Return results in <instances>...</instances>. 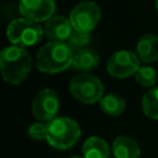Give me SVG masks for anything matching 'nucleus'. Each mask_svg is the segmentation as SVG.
I'll return each instance as SVG.
<instances>
[{"label": "nucleus", "mask_w": 158, "mask_h": 158, "mask_svg": "<svg viewBox=\"0 0 158 158\" xmlns=\"http://www.w3.org/2000/svg\"><path fill=\"white\" fill-rule=\"evenodd\" d=\"M0 69L6 83L17 85L27 79L32 69V59L30 53L19 46H9L1 51Z\"/></svg>", "instance_id": "1"}, {"label": "nucleus", "mask_w": 158, "mask_h": 158, "mask_svg": "<svg viewBox=\"0 0 158 158\" xmlns=\"http://www.w3.org/2000/svg\"><path fill=\"white\" fill-rule=\"evenodd\" d=\"M74 53L65 42L51 41L37 53L36 65L40 72L54 74L65 70L73 63Z\"/></svg>", "instance_id": "2"}, {"label": "nucleus", "mask_w": 158, "mask_h": 158, "mask_svg": "<svg viewBox=\"0 0 158 158\" xmlns=\"http://www.w3.org/2000/svg\"><path fill=\"white\" fill-rule=\"evenodd\" d=\"M47 142L56 149H68L73 147L81 136L80 126L73 118L65 116H57L47 122Z\"/></svg>", "instance_id": "3"}, {"label": "nucleus", "mask_w": 158, "mask_h": 158, "mask_svg": "<svg viewBox=\"0 0 158 158\" xmlns=\"http://www.w3.org/2000/svg\"><path fill=\"white\" fill-rule=\"evenodd\" d=\"M44 35V30L38 22L21 17L12 20L6 28V37L14 46L30 47L38 43Z\"/></svg>", "instance_id": "4"}, {"label": "nucleus", "mask_w": 158, "mask_h": 158, "mask_svg": "<svg viewBox=\"0 0 158 158\" xmlns=\"http://www.w3.org/2000/svg\"><path fill=\"white\" fill-rule=\"evenodd\" d=\"M70 94L83 104H95L104 96V85L99 78L90 73L75 75L69 84Z\"/></svg>", "instance_id": "5"}, {"label": "nucleus", "mask_w": 158, "mask_h": 158, "mask_svg": "<svg viewBox=\"0 0 158 158\" xmlns=\"http://www.w3.org/2000/svg\"><path fill=\"white\" fill-rule=\"evenodd\" d=\"M59 98L57 93L49 88L41 89L32 101L33 116L42 122H49L57 117L59 111Z\"/></svg>", "instance_id": "6"}, {"label": "nucleus", "mask_w": 158, "mask_h": 158, "mask_svg": "<svg viewBox=\"0 0 158 158\" xmlns=\"http://www.w3.org/2000/svg\"><path fill=\"white\" fill-rule=\"evenodd\" d=\"M69 20L74 30L90 32L100 20V9L94 1H81L74 6Z\"/></svg>", "instance_id": "7"}, {"label": "nucleus", "mask_w": 158, "mask_h": 158, "mask_svg": "<svg viewBox=\"0 0 158 158\" xmlns=\"http://www.w3.org/2000/svg\"><path fill=\"white\" fill-rule=\"evenodd\" d=\"M139 69V58L136 53L126 49L115 52L107 60V72L111 77L123 79L133 75Z\"/></svg>", "instance_id": "8"}, {"label": "nucleus", "mask_w": 158, "mask_h": 158, "mask_svg": "<svg viewBox=\"0 0 158 158\" xmlns=\"http://www.w3.org/2000/svg\"><path fill=\"white\" fill-rule=\"evenodd\" d=\"M19 10L25 19L35 22L48 21L54 16V0H20Z\"/></svg>", "instance_id": "9"}, {"label": "nucleus", "mask_w": 158, "mask_h": 158, "mask_svg": "<svg viewBox=\"0 0 158 158\" xmlns=\"http://www.w3.org/2000/svg\"><path fill=\"white\" fill-rule=\"evenodd\" d=\"M44 36L56 42H67L73 32V26L69 19L64 16H53L44 25Z\"/></svg>", "instance_id": "10"}, {"label": "nucleus", "mask_w": 158, "mask_h": 158, "mask_svg": "<svg viewBox=\"0 0 158 158\" xmlns=\"http://www.w3.org/2000/svg\"><path fill=\"white\" fill-rule=\"evenodd\" d=\"M136 54L143 63H153L158 59V36L143 35L136 44Z\"/></svg>", "instance_id": "11"}, {"label": "nucleus", "mask_w": 158, "mask_h": 158, "mask_svg": "<svg viewBox=\"0 0 158 158\" xmlns=\"http://www.w3.org/2000/svg\"><path fill=\"white\" fill-rule=\"evenodd\" d=\"M112 153L115 158H139L141 148L133 138L120 136L116 137L112 143Z\"/></svg>", "instance_id": "12"}, {"label": "nucleus", "mask_w": 158, "mask_h": 158, "mask_svg": "<svg viewBox=\"0 0 158 158\" xmlns=\"http://www.w3.org/2000/svg\"><path fill=\"white\" fill-rule=\"evenodd\" d=\"M99 62H100V57L94 49L84 48V49H80L74 53L72 67L75 70H81V72L89 73L99 65Z\"/></svg>", "instance_id": "13"}, {"label": "nucleus", "mask_w": 158, "mask_h": 158, "mask_svg": "<svg viewBox=\"0 0 158 158\" xmlns=\"http://www.w3.org/2000/svg\"><path fill=\"white\" fill-rule=\"evenodd\" d=\"M83 158H110V148L105 139L91 136L83 143Z\"/></svg>", "instance_id": "14"}, {"label": "nucleus", "mask_w": 158, "mask_h": 158, "mask_svg": "<svg viewBox=\"0 0 158 158\" xmlns=\"http://www.w3.org/2000/svg\"><path fill=\"white\" fill-rule=\"evenodd\" d=\"M101 110L110 116H118L125 111L126 102L122 96L117 94H107L101 98L99 101Z\"/></svg>", "instance_id": "15"}, {"label": "nucleus", "mask_w": 158, "mask_h": 158, "mask_svg": "<svg viewBox=\"0 0 158 158\" xmlns=\"http://www.w3.org/2000/svg\"><path fill=\"white\" fill-rule=\"evenodd\" d=\"M142 110L147 117L158 120V88H152L143 95Z\"/></svg>", "instance_id": "16"}, {"label": "nucleus", "mask_w": 158, "mask_h": 158, "mask_svg": "<svg viewBox=\"0 0 158 158\" xmlns=\"http://www.w3.org/2000/svg\"><path fill=\"white\" fill-rule=\"evenodd\" d=\"M135 78L139 85H142L144 88H151L157 81V72L154 68H152L149 65L139 67V69L135 74Z\"/></svg>", "instance_id": "17"}, {"label": "nucleus", "mask_w": 158, "mask_h": 158, "mask_svg": "<svg viewBox=\"0 0 158 158\" xmlns=\"http://www.w3.org/2000/svg\"><path fill=\"white\" fill-rule=\"evenodd\" d=\"M90 42V35L89 32H83V31H77V30H73L70 37L67 40V44L69 46V48L74 52H78L80 49H84L86 48V46L89 44Z\"/></svg>", "instance_id": "18"}, {"label": "nucleus", "mask_w": 158, "mask_h": 158, "mask_svg": "<svg viewBox=\"0 0 158 158\" xmlns=\"http://www.w3.org/2000/svg\"><path fill=\"white\" fill-rule=\"evenodd\" d=\"M47 133H48V128H47V123L38 121L32 123L28 130H27V135L30 138L35 139V141H42V139H47Z\"/></svg>", "instance_id": "19"}, {"label": "nucleus", "mask_w": 158, "mask_h": 158, "mask_svg": "<svg viewBox=\"0 0 158 158\" xmlns=\"http://www.w3.org/2000/svg\"><path fill=\"white\" fill-rule=\"evenodd\" d=\"M156 9H157V11H158V0H156Z\"/></svg>", "instance_id": "20"}, {"label": "nucleus", "mask_w": 158, "mask_h": 158, "mask_svg": "<svg viewBox=\"0 0 158 158\" xmlns=\"http://www.w3.org/2000/svg\"><path fill=\"white\" fill-rule=\"evenodd\" d=\"M70 158H80V157H77V156H73V157H70Z\"/></svg>", "instance_id": "21"}]
</instances>
